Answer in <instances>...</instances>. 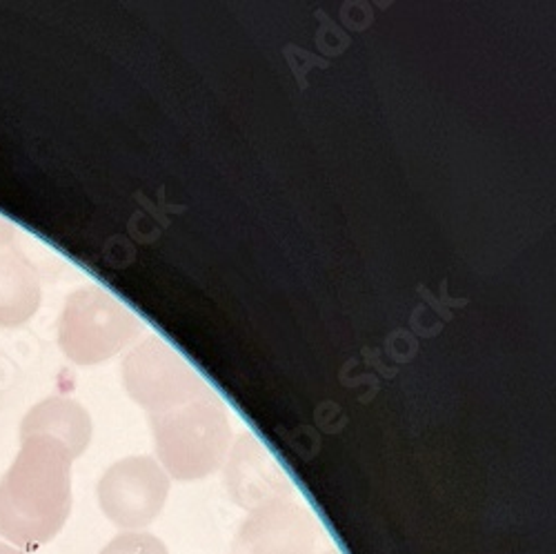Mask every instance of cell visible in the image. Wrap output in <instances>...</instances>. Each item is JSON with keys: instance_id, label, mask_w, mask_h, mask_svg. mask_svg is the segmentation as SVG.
<instances>
[{"instance_id": "1", "label": "cell", "mask_w": 556, "mask_h": 554, "mask_svg": "<svg viewBox=\"0 0 556 554\" xmlns=\"http://www.w3.org/2000/svg\"><path fill=\"white\" fill-rule=\"evenodd\" d=\"M72 513V456L50 437L21 441L18 456L0 479V537L16 550L56 539Z\"/></svg>"}, {"instance_id": "2", "label": "cell", "mask_w": 556, "mask_h": 554, "mask_svg": "<svg viewBox=\"0 0 556 554\" xmlns=\"http://www.w3.org/2000/svg\"><path fill=\"white\" fill-rule=\"evenodd\" d=\"M152 432L161 468L178 481L203 479L223 468L231 441L227 410L212 392L152 414Z\"/></svg>"}, {"instance_id": "3", "label": "cell", "mask_w": 556, "mask_h": 554, "mask_svg": "<svg viewBox=\"0 0 556 554\" xmlns=\"http://www.w3.org/2000/svg\"><path fill=\"white\" fill-rule=\"evenodd\" d=\"M138 320L121 301L99 288L76 290L59 320V345L78 365H97L118 354L141 332Z\"/></svg>"}, {"instance_id": "4", "label": "cell", "mask_w": 556, "mask_h": 554, "mask_svg": "<svg viewBox=\"0 0 556 554\" xmlns=\"http://www.w3.org/2000/svg\"><path fill=\"white\" fill-rule=\"evenodd\" d=\"M123 379L129 396L152 414L210 394L197 369L159 337H150L125 358Z\"/></svg>"}, {"instance_id": "5", "label": "cell", "mask_w": 556, "mask_h": 554, "mask_svg": "<svg viewBox=\"0 0 556 554\" xmlns=\"http://www.w3.org/2000/svg\"><path fill=\"white\" fill-rule=\"evenodd\" d=\"M97 494L103 515L116 528L141 532L165 507L169 477L152 456H129L103 475Z\"/></svg>"}, {"instance_id": "6", "label": "cell", "mask_w": 556, "mask_h": 554, "mask_svg": "<svg viewBox=\"0 0 556 554\" xmlns=\"http://www.w3.org/2000/svg\"><path fill=\"white\" fill-rule=\"evenodd\" d=\"M223 483L229 499L248 513L276 501H288L294 490L283 466L250 432L241 435L229 450Z\"/></svg>"}, {"instance_id": "7", "label": "cell", "mask_w": 556, "mask_h": 554, "mask_svg": "<svg viewBox=\"0 0 556 554\" xmlns=\"http://www.w3.org/2000/svg\"><path fill=\"white\" fill-rule=\"evenodd\" d=\"M316 521L307 507L276 501L252 511L241 524L237 554H314Z\"/></svg>"}, {"instance_id": "8", "label": "cell", "mask_w": 556, "mask_h": 554, "mask_svg": "<svg viewBox=\"0 0 556 554\" xmlns=\"http://www.w3.org/2000/svg\"><path fill=\"white\" fill-rule=\"evenodd\" d=\"M31 437H50L65 445L72 461L85 454L91 441V419L87 410L63 396H52L34 405L21 424V441Z\"/></svg>"}, {"instance_id": "9", "label": "cell", "mask_w": 556, "mask_h": 554, "mask_svg": "<svg viewBox=\"0 0 556 554\" xmlns=\"http://www.w3.org/2000/svg\"><path fill=\"white\" fill-rule=\"evenodd\" d=\"M40 305V279L31 261L16 250L0 252V328H18Z\"/></svg>"}, {"instance_id": "10", "label": "cell", "mask_w": 556, "mask_h": 554, "mask_svg": "<svg viewBox=\"0 0 556 554\" xmlns=\"http://www.w3.org/2000/svg\"><path fill=\"white\" fill-rule=\"evenodd\" d=\"M101 554H169V550L150 532H123L114 537Z\"/></svg>"}, {"instance_id": "11", "label": "cell", "mask_w": 556, "mask_h": 554, "mask_svg": "<svg viewBox=\"0 0 556 554\" xmlns=\"http://www.w3.org/2000/svg\"><path fill=\"white\" fill-rule=\"evenodd\" d=\"M14 239H16V227L10 221H5L3 216H0V250L12 245Z\"/></svg>"}, {"instance_id": "12", "label": "cell", "mask_w": 556, "mask_h": 554, "mask_svg": "<svg viewBox=\"0 0 556 554\" xmlns=\"http://www.w3.org/2000/svg\"><path fill=\"white\" fill-rule=\"evenodd\" d=\"M0 554H23V552H21V550H16L14 545L5 543V541H0Z\"/></svg>"}, {"instance_id": "13", "label": "cell", "mask_w": 556, "mask_h": 554, "mask_svg": "<svg viewBox=\"0 0 556 554\" xmlns=\"http://www.w3.org/2000/svg\"><path fill=\"white\" fill-rule=\"evenodd\" d=\"M323 554H341V552H337V550H326Z\"/></svg>"}]
</instances>
